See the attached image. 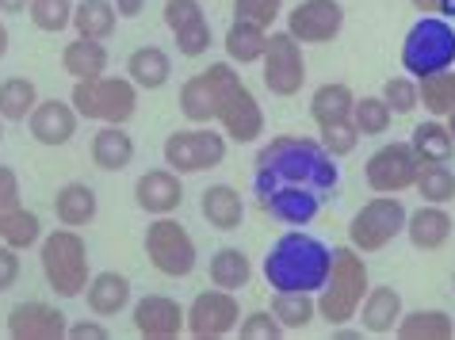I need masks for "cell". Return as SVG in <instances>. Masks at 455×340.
I'll return each mask as SVG.
<instances>
[{
  "instance_id": "1",
  "label": "cell",
  "mask_w": 455,
  "mask_h": 340,
  "mask_svg": "<svg viewBox=\"0 0 455 340\" xmlns=\"http://www.w3.org/2000/svg\"><path fill=\"white\" fill-rule=\"evenodd\" d=\"M333 268V249L302 225H287L264 257V280L272 291H307L318 295Z\"/></svg>"
},
{
  "instance_id": "2",
  "label": "cell",
  "mask_w": 455,
  "mask_h": 340,
  "mask_svg": "<svg viewBox=\"0 0 455 340\" xmlns=\"http://www.w3.org/2000/svg\"><path fill=\"white\" fill-rule=\"evenodd\" d=\"M252 172H268L291 184H307L322 195L337 192V184H340L337 157L325 154V146L318 138H299V134H283V138L264 142L257 149V161H252Z\"/></svg>"
},
{
  "instance_id": "3",
  "label": "cell",
  "mask_w": 455,
  "mask_h": 340,
  "mask_svg": "<svg viewBox=\"0 0 455 340\" xmlns=\"http://www.w3.org/2000/svg\"><path fill=\"white\" fill-rule=\"evenodd\" d=\"M368 291H371V280H368V260H363V253L352 245H337L330 280H325V287L318 291V318L330 325L356 321L360 302Z\"/></svg>"
},
{
  "instance_id": "4",
  "label": "cell",
  "mask_w": 455,
  "mask_h": 340,
  "mask_svg": "<svg viewBox=\"0 0 455 340\" xmlns=\"http://www.w3.org/2000/svg\"><path fill=\"white\" fill-rule=\"evenodd\" d=\"M39 264H43V280L58 298H77L84 295L88 280V245L77 230L61 225V230L43 233L39 241Z\"/></svg>"
},
{
  "instance_id": "5",
  "label": "cell",
  "mask_w": 455,
  "mask_h": 340,
  "mask_svg": "<svg viewBox=\"0 0 455 340\" xmlns=\"http://www.w3.org/2000/svg\"><path fill=\"white\" fill-rule=\"evenodd\" d=\"M138 88L131 77H92V81H77L69 92V104L77 107L81 119L92 123H116V127H126L138 111Z\"/></svg>"
},
{
  "instance_id": "6",
  "label": "cell",
  "mask_w": 455,
  "mask_h": 340,
  "mask_svg": "<svg viewBox=\"0 0 455 340\" xmlns=\"http://www.w3.org/2000/svg\"><path fill=\"white\" fill-rule=\"evenodd\" d=\"M252 195H257V207L268 214L272 222L280 225H307L322 214L325 195L314 192L307 184H291L280 180V176H268V172H252Z\"/></svg>"
},
{
  "instance_id": "7",
  "label": "cell",
  "mask_w": 455,
  "mask_h": 340,
  "mask_svg": "<svg viewBox=\"0 0 455 340\" xmlns=\"http://www.w3.org/2000/svg\"><path fill=\"white\" fill-rule=\"evenodd\" d=\"M455 66V28L440 16H421L402 39V69L410 77H428V73Z\"/></svg>"
},
{
  "instance_id": "8",
  "label": "cell",
  "mask_w": 455,
  "mask_h": 340,
  "mask_svg": "<svg viewBox=\"0 0 455 340\" xmlns=\"http://www.w3.org/2000/svg\"><path fill=\"white\" fill-rule=\"evenodd\" d=\"M226 146H230V138L222 134L219 123H192L188 130H172L165 138V165L180 176H199L207 169H219L226 161Z\"/></svg>"
},
{
  "instance_id": "9",
  "label": "cell",
  "mask_w": 455,
  "mask_h": 340,
  "mask_svg": "<svg viewBox=\"0 0 455 340\" xmlns=\"http://www.w3.org/2000/svg\"><path fill=\"white\" fill-rule=\"evenodd\" d=\"M146 257L149 264L169 275V280H184V275L196 272L199 264V249H196V237L188 233V225L172 214H161V218H149V230H146Z\"/></svg>"
},
{
  "instance_id": "10",
  "label": "cell",
  "mask_w": 455,
  "mask_h": 340,
  "mask_svg": "<svg viewBox=\"0 0 455 340\" xmlns=\"http://www.w3.org/2000/svg\"><path fill=\"white\" fill-rule=\"evenodd\" d=\"M406 218L410 207L398 195H375L348 218V245L360 253H379L406 233Z\"/></svg>"
},
{
  "instance_id": "11",
  "label": "cell",
  "mask_w": 455,
  "mask_h": 340,
  "mask_svg": "<svg viewBox=\"0 0 455 340\" xmlns=\"http://www.w3.org/2000/svg\"><path fill=\"white\" fill-rule=\"evenodd\" d=\"M242 81V73H237V66L230 58L226 61H211L207 69H199L196 77H188L180 84V115L188 123H214L219 119V104L226 96V88Z\"/></svg>"
},
{
  "instance_id": "12",
  "label": "cell",
  "mask_w": 455,
  "mask_h": 340,
  "mask_svg": "<svg viewBox=\"0 0 455 340\" xmlns=\"http://www.w3.org/2000/svg\"><path fill=\"white\" fill-rule=\"evenodd\" d=\"M417 172H421V157L413 154L410 138L406 142H383L368 157L363 165V180L375 195H402L417 184Z\"/></svg>"
},
{
  "instance_id": "13",
  "label": "cell",
  "mask_w": 455,
  "mask_h": 340,
  "mask_svg": "<svg viewBox=\"0 0 455 340\" xmlns=\"http://www.w3.org/2000/svg\"><path fill=\"white\" fill-rule=\"evenodd\" d=\"M260 69H264V88L272 96H295L302 92L307 84V58H302V43L291 35L287 28L283 31H272L268 35V50L260 58Z\"/></svg>"
},
{
  "instance_id": "14",
  "label": "cell",
  "mask_w": 455,
  "mask_h": 340,
  "mask_svg": "<svg viewBox=\"0 0 455 340\" xmlns=\"http://www.w3.org/2000/svg\"><path fill=\"white\" fill-rule=\"evenodd\" d=\"M237 321H242V306H237L234 291H199L188 306V336L196 340H222L237 333Z\"/></svg>"
},
{
  "instance_id": "15",
  "label": "cell",
  "mask_w": 455,
  "mask_h": 340,
  "mask_svg": "<svg viewBox=\"0 0 455 340\" xmlns=\"http://www.w3.org/2000/svg\"><path fill=\"white\" fill-rule=\"evenodd\" d=\"M283 20H287V31L302 46H322V43H333L340 28H345V8H340V0H299Z\"/></svg>"
},
{
  "instance_id": "16",
  "label": "cell",
  "mask_w": 455,
  "mask_h": 340,
  "mask_svg": "<svg viewBox=\"0 0 455 340\" xmlns=\"http://www.w3.org/2000/svg\"><path fill=\"white\" fill-rule=\"evenodd\" d=\"M214 123H219L222 134L230 138V142H237V146H249V142H257V138L264 134V111H260L257 96H252V88L245 81L226 88V96L219 104V119Z\"/></svg>"
},
{
  "instance_id": "17",
  "label": "cell",
  "mask_w": 455,
  "mask_h": 340,
  "mask_svg": "<svg viewBox=\"0 0 455 340\" xmlns=\"http://www.w3.org/2000/svg\"><path fill=\"white\" fill-rule=\"evenodd\" d=\"M131 321L146 340H176L188 333V310L169 295H142L131 310Z\"/></svg>"
},
{
  "instance_id": "18",
  "label": "cell",
  "mask_w": 455,
  "mask_h": 340,
  "mask_svg": "<svg viewBox=\"0 0 455 340\" xmlns=\"http://www.w3.org/2000/svg\"><path fill=\"white\" fill-rule=\"evenodd\" d=\"M69 329V318L50 302H16L8 310V333L16 340H61Z\"/></svg>"
},
{
  "instance_id": "19",
  "label": "cell",
  "mask_w": 455,
  "mask_h": 340,
  "mask_svg": "<svg viewBox=\"0 0 455 340\" xmlns=\"http://www.w3.org/2000/svg\"><path fill=\"white\" fill-rule=\"evenodd\" d=\"M134 203L142 207L149 218H161V214H176L184 203V176L165 169H149L134 180Z\"/></svg>"
},
{
  "instance_id": "20",
  "label": "cell",
  "mask_w": 455,
  "mask_h": 340,
  "mask_svg": "<svg viewBox=\"0 0 455 340\" xmlns=\"http://www.w3.org/2000/svg\"><path fill=\"white\" fill-rule=\"evenodd\" d=\"M81 127V115L69 99H39L35 111L28 115V130L39 146H66Z\"/></svg>"
},
{
  "instance_id": "21",
  "label": "cell",
  "mask_w": 455,
  "mask_h": 340,
  "mask_svg": "<svg viewBox=\"0 0 455 340\" xmlns=\"http://www.w3.org/2000/svg\"><path fill=\"white\" fill-rule=\"evenodd\" d=\"M455 233V218L448 214L444 203H421L417 210H410L406 218V237L417 253H436L444 249Z\"/></svg>"
},
{
  "instance_id": "22",
  "label": "cell",
  "mask_w": 455,
  "mask_h": 340,
  "mask_svg": "<svg viewBox=\"0 0 455 340\" xmlns=\"http://www.w3.org/2000/svg\"><path fill=\"white\" fill-rule=\"evenodd\" d=\"M402 313H406V306H402V295L395 291V287L383 283V287H371V291L363 295L356 325L363 333H371V336H387V333L398 329Z\"/></svg>"
},
{
  "instance_id": "23",
  "label": "cell",
  "mask_w": 455,
  "mask_h": 340,
  "mask_svg": "<svg viewBox=\"0 0 455 340\" xmlns=\"http://www.w3.org/2000/svg\"><path fill=\"white\" fill-rule=\"evenodd\" d=\"M199 214H204V222L211 230L234 233L237 225L245 222V199L234 184H211V187H204V195H199Z\"/></svg>"
},
{
  "instance_id": "24",
  "label": "cell",
  "mask_w": 455,
  "mask_h": 340,
  "mask_svg": "<svg viewBox=\"0 0 455 340\" xmlns=\"http://www.w3.org/2000/svg\"><path fill=\"white\" fill-rule=\"evenodd\" d=\"M131 298H134V291L123 272H96L84 287V302L96 318H116V313L131 306Z\"/></svg>"
},
{
  "instance_id": "25",
  "label": "cell",
  "mask_w": 455,
  "mask_h": 340,
  "mask_svg": "<svg viewBox=\"0 0 455 340\" xmlns=\"http://www.w3.org/2000/svg\"><path fill=\"white\" fill-rule=\"evenodd\" d=\"M92 165L104 172H123L134 161V138L126 134V127H116V123H100V130L92 134Z\"/></svg>"
},
{
  "instance_id": "26",
  "label": "cell",
  "mask_w": 455,
  "mask_h": 340,
  "mask_svg": "<svg viewBox=\"0 0 455 340\" xmlns=\"http://www.w3.org/2000/svg\"><path fill=\"white\" fill-rule=\"evenodd\" d=\"M268 35H272L268 28H260V23H252V20H234L222 35L226 58H230L234 66H257L264 58V50H268Z\"/></svg>"
},
{
  "instance_id": "27",
  "label": "cell",
  "mask_w": 455,
  "mask_h": 340,
  "mask_svg": "<svg viewBox=\"0 0 455 340\" xmlns=\"http://www.w3.org/2000/svg\"><path fill=\"white\" fill-rule=\"evenodd\" d=\"M126 77H131L142 92H157V88H165L169 77H172V58L169 50L161 46H138L131 58H126Z\"/></svg>"
},
{
  "instance_id": "28",
  "label": "cell",
  "mask_w": 455,
  "mask_h": 340,
  "mask_svg": "<svg viewBox=\"0 0 455 340\" xmlns=\"http://www.w3.org/2000/svg\"><path fill=\"white\" fill-rule=\"evenodd\" d=\"M96 210H100V199H96V192L88 184L69 180V184L58 187V195H54V218H58V225L81 230V225H88L96 218Z\"/></svg>"
},
{
  "instance_id": "29",
  "label": "cell",
  "mask_w": 455,
  "mask_h": 340,
  "mask_svg": "<svg viewBox=\"0 0 455 340\" xmlns=\"http://www.w3.org/2000/svg\"><path fill=\"white\" fill-rule=\"evenodd\" d=\"M108 66H111V54H108V46L96 43V39H81L77 35V39L61 50V69H66L73 81L104 77Z\"/></svg>"
},
{
  "instance_id": "30",
  "label": "cell",
  "mask_w": 455,
  "mask_h": 340,
  "mask_svg": "<svg viewBox=\"0 0 455 340\" xmlns=\"http://www.w3.org/2000/svg\"><path fill=\"white\" fill-rule=\"evenodd\" d=\"M119 28V12H116V0H77L73 8V31L81 39H96V43H108Z\"/></svg>"
},
{
  "instance_id": "31",
  "label": "cell",
  "mask_w": 455,
  "mask_h": 340,
  "mask_svg": "<svg viewBox=\"0 0 455 340\" xmlns=\"http://www.w3.org/2000/svg\"><path fill=\"white\" fill-rule=\"evenodd\" d=\"M352 107H356V92L345 84V81H325L314 88L310 96V119L325 127V123H337V119H352Z\"/></svg>"
},
{
  "instance_id": "32",
  "label": "cell",
  "mask_w": 455,
  "mask_h": 340,
  "mask_svg": "<svg viewBox=\"0 0 455 340\" xmlns=\"http://www.w3.org/2000/svg\"><path fill=\"white\" fill-rule=\"evenodd\" d=\"M275 321L283 325V333H302L310 321H318V295L307 291H272V306Z\"/></svg>"
},
{
  "instance_id": "33",
  "label": "cell",
  "mask_w": 455,
  "mask_h": 340,
  "mask_svg": "<svg viewBox=\"0 0 455 340\" xmlns=\"http://www.w3.org/2000/svg\"><path fill=\"white\" fill-rule=\"evenodd\" d=\"M395 333L402 340H451L455 318L448 310H406Z\"/></svg>"
},
{
  "instance_id": "34",
  "label": "cell",
  "mask_w": 455,
  "mask_h": 340,
  "mask_svg": "<svg viewBox=\"0 0 455 340\" xmlns=\"http://www.w3.org/2000/svg\"><path fill=\"white\" fill-rule=\"evenodd\" d=\"M207 275H211V287L242 291V287H249V280H252V260L242 253V249L226 245L207 260Z\"/></svg>"
},
{
  "instance_id": "35",
  "label": "cell",
  "mask_w": 455,
  "mask_h": 340,
  "mask_svg": "<svg viewBox=\"0 0 455 340\" xmlns=\"http://www.w3.org/2000/svg\"><path fill=\"white\" fill-rule=\"evenodd\" d=\"M410 146H413V154L421 157V165H428V161H451V154H455V138L448 130V123L433 119V115L413 127Z\"/></svg>"
},
{
  "instance_id": "36",
  "label": "cell",
  "mask_w": 455,
  "mask_h": 340,
  "mask_svg": "<svg viewBox=\"0 0 455 340\" xmlns=\"http://www.w3.org/2000/svg\"><path fill=\"white\" fill-rule=\"evenodd\" d=\"M39 104V88L31 77H4L0 81V119L4 123H28V115Z\"/></svg>"
},
{
  "instance_id": "37",
  "label": "cell",
  "mask_w": 455,
  "mask_h": 340,
  "mask_svg": "<svg viewBox=\"0 0 455 340\" xmlns=\"http://www.w3.org/2000/svg\"><path fill=\"white\" fill-rule=\"evenodd\" d=\"M417 88H421V107L433 119H448L455 111V66L428 73V77H417Z\"/></svg>"
},
{
  "instance_id": "38",
  "label": "cell",
  "mask_w": 455,
  "mask_h": 340,
  "mask_svg": "<svg viewBox=\"0 0 455 340\" xmlns=\"http://www.w3.org/2000/svg\"><path fill=\"white\" fill-rule=\"evenodd\" d=\"M413 192L421 195V203H444L448 207L455 199V169H451V161H428V165H421Z\"/></svg>"
},
{
  "instance_id": "39",
  "label": "cell",
  "mask_w": 455,
  "mask_h": 340,
  "mask_svg": "<svg viewBox=\"0 0 455 340\" xmlns=\"http://www.w3.org/2000/svg\"><path fill=\"white\" fill-rule=\"evenodd\" d=\"M352 123H356L360 138H383L395 123V111L383 96H360L356 107H352Z\"/></svg>"
},
{
  "instance_id": "40",
  "label": "cell",
  "mask_w": 455,
  "mask_h": 340,
  "mask_svg": "<svg viewBox=\"0 0 455 340\" xmlns=\"http://www.w3.org/2000/svg\"><path fill=\"white\" fill-rule=\"evenodd\" d=\"M0 241L12 245V249H35L43 241V222H39V214L28 210V207H20V210H12V218L4 222V230H0Z\"/></svg>"
},
{
  "instance_id": "41",
  "label": "cell",
  "mask_w": 455,
  "mask_h": 340,
  "mask_svg": "<svg viewBox=\"0 0 455 340\" xmlns=\"http://www.w3.org/2000/svg\"><path fill=\"white\" fill-rule=\"evenodd\" d=\"M73 8H77L73 0H31L28 20L46 35H58V31L73 28Z\"/></svg>"
},
{
  "instance_id": "42",
  "label": "cell",
  "mask_w": 455,
  "mask_h": 340,
  "mask_svg": "<svg viewBox=\"0 0 455 340\" xmlns=\"http://www.w3.org/2000/svg\"><path fill=\"white\" fill-rule=\"evenodd\" d=\"M318 142L325 146V154L340 161V157L356 154L360 130H356V123H352V119H337V123H325V127H318Z\"/></svg>"
},
{
  "instance_id": "43",
  "label": "cell",
  "mask_w": 455,
  "mask_h": 340,
  "mask_svg": "<svg viewBox=\"0 0 455 340\" xmlns=\"http://www.w3.org/2000/svg\"><path fill=\"white\" fill-rule=\"evenodd\" d=\"M379 96L387 99L395 115H410V111L421 107V88H417V77H410V73L406 77H390Z\"/></svg>"
},
{
  "instance_id": "44",
  "label": "cell",
  "mask_w": 455,
  "mask_h": 340,
  "mask_svg": "<svg viewBox=\"0 0 455 340\" xmlns=\"http://www.w3.org/2000/svg\"><path fill=\"white\" fill-rule=\"evenodd\" d=\"M172 43H176V50H180L184 58H204L207 50H211V43H214L211 20L204 16V20L188 23V28H180V31H172Z\"/></svg>"
},
{
  "instance_id": "45",
  "label": "cell",
  "mask_w": 455,
  "mask_h": 340,
  "mask_svg": "<svg viewBox=\"0 0 455 340\" xmlns=\"http://www.w3.org/2000/svg\"><path fill=\"white\" fill-rule=\"evenodd\" d=\"M237 336L242 340H280L283 336V325L275 321L272 310H252L237 321Z\"/></svg>"
},
{
  "instance_id": "46",
  "label": "cell",
  "mask_w": 455,
  "mask_h": 340,
  "mask_svg": "<svg viewBox=\"0 0 455 340\" xmlns=\"http://www.w3.org/2000/svg\"><path fill=\"white\" fill-rule=\"evenodd\" d=\"M283 16V0H234V20H252L272 31V23Z\"/></svg>"
},
{
  "instance_id": "47",
  "label": "cell",
  "mask_w": 455,
  "mask_h": 340,
  "mask_svg": "<svg viewBox=\"0 0 455 340\" xmlns=\"http://www.w3.org/2000/svg\"><path fill=\"white\" fill-rule=\"evenodd\" d=\"M207 12L199 0H165V28L169 31H180L188 28V23H196V20H204Z\"/></svg>"
},
{
  "instance_id": "48",
  "label": "cell",
  "mask_w": 455,
  "mask_h": 340,
  "mask_svg": "<svg viewBox=\"0 0 455 340\" xmlns=\"http://www.w3.org/2000/svg\"><path fill=\"white\" fill-rule=\"evenodd\" d=\"M20 176L16 169L0 165V230H4V222L12 218V210H20Z\"/></svg>"
},
{
  "instance_id": "49",
  "label": "cell",
  "mask_w": 455,
  "mask_h": 340,
  "mask_svg": "<svg viewBox=\"0 0 455 340\" xmlns=\"http://www.w3.org/2000/svg\"><path fill=\"white\" fill-rule=\"evenodd\" d=\"M20 268H23V264H20V249H12V245L0 241V295L16 287Z\"/></svg>"
},
{
  "instance_id": "50",
  "label": "cell",
  "mask_w": 455,
  "mask_h": 340,
  "mask_svg": "<svg viewBox=\"0 0 455 340\" xmlns=\"http://www.w3.org/2000/svg\"><path fill=\"white\" fill-rule=\"evenodd\" d=\"M66 336L69 340H108L111 333H108V325H100V321H73L69 329H66Z\"/></svg>"
},
{
  "instance_id": "51",
  "label": "cell",
  "mask_w": 455,
  "mask_h": 340,
  "mask_svg": "<svg viewBox=\"0 0 455 340\" xmlns=\"http://www.w3.org/2000/svg\"><path fill=\"white\" fill-rule=\"evenodd\" d=\"M116 12L119 20H138L146 12V0H116Z\"/></svg>"
},
{
  "instance_id": "52",
  "label": "cell",
  "mask_w": 455,
  "mask_h": 340,
  "mask_svg": "<svg viewBox=\"0 0 455 340\" xmlns=\"http://www.w3.org/2000/svg\"><path fill=\"white\" fill-rule=\"evenodd\" d=\"M410 4L421 12V16H440V12H448V0H410Z\"/></svg>"
},
{
  "instance_id": "53",
  "label": "cell",
  "mask_w": 455,
  "mask_h": 340,
  "mask_svg": "<svg viewBox=\"0 0 455 340\" xmlns=\"http://www.w3.org/2000/svg\"><path fill=\"white\" fill-rule=\"evenodd\" d=\"M28 4L31 0H0V12L4 16H20V12H28Z\"/></svg>"
},
{
  "instance_id": "54",
  "label": "cell",
  "mask_w": 455,
  "mask_h": 340,
  "mask_svg": "<svg viewBox=\"0 0 455 340\" xmlns=\"http://www.w3.org/2000/svg\"><path fill=\"white\" fill-rule=\"evenodd\" d=\"M363 329H345V325H333V340H360Z\"/></svg>"
},
{
  "instance_id": "55",
  "label": "cell",
  "mask_w": 455,
  "mask_h": 340,
  "mask_svg": "<svg viewBox=\"0 0 455 340\" xmlns=\"http://www.w3.org/2000/svg\"><path fill=\"white\" fill-rule=\"evenodd\" d=\"M8 43H12V35H8V28H4V20H0V58L8 54Z\"/></svg>"
},
{
  "instance_id": "56",
  "label": "cell",
  "mask_w": 455,
  "mask_h": 340,
  "mask_svg": "<svg viewBox=\"0 0 455 340\" xmlns=\"http://www.w3.org/2000/svg\"><path fill=\"white\" fill-rule=\"evenodd\" d=\"M444 123H448V130H451V138H455V111H451V115H448Z\"/></svg>"
},
{
  "instance_id": "57",
  "label": "cell",
  "mask_w": 455,
  "mask_h": 340,
  "mask_svg": "<svg viewBox=\"0 0 455 340\" xmlns=\"http://www.w3.org/2000/svg\"><path fill=\"white\" fill-rule=\"evenodd\" d=\"M0 142H4V119H0Z\"/></svg>"
},
{
  "instance_id": "58",
  "label": "cell",
  "mask_w": 455,
  "mask_h": 340,
  "mask_svg": "<svg viewBox=\"0 0 455 340\" xmlns=\"http://www.w3.org/2000/svg\"><path fill=\"white\" fill-rule=\"evenodd\" d=\"M451 291H455V275H451Z\"/></svg>"
}]
</instances>
